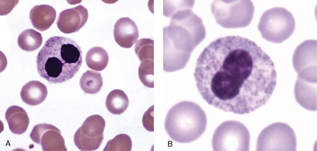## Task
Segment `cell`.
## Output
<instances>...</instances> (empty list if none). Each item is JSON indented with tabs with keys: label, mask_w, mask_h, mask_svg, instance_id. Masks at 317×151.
I'll use <instances>...</instances> for the list:
<instances>
[{
	"label": "cell",
	"mask_w": 317,
	"mask_h": 151,
	"mask_svg": "<svg viewBox=\"0 0 317 151\" xmlns=\"http://www.w3.org/2000/svg\"><path fill=\"white\" fill-rule=\"evenodd\" d=\"M11 132L16 134L24 133L29 124V119L26 112L21 107L14 105L9 107L5 115Z\"/></svg>",
	"instance_id": "15"
},
{
	"label": "cell",
	"mask_w": 317,
	"mask_h": 151,
	"mask_svg": "<svg viewBox=\"0 0 317 151\" xmlns=\"http://www.w3.org/2000/svg\"><path fill=\"white\" fill-rule=\"evenodd\" d=\"M132 142L129 136L121 133L116 135L107 143L103 151H130Z\"/></svg>",
	"instance_id": "23"
},
{
	"label": "cell",
	"mask_w": 317,
	"mask_h": 151,
	"mask_svg": "<svg viewBox=\"0 0 317 151\" xmlns=\"http://www.w3.org/2000/svg\"><path fill=\"white\" fill-rule=\"evenodd\" d=\"M42 43L41 34L33 29L22 32L18 37V44L22 50L27 52L36 50Z\"/></svg>",
	"instance_id": "20"
},
{
	"label": "cell",
	"mask_w": 317,
	"mask_h": 151,
	"mask_svg": "<svg viewBox=\"0 0 317 151\" xmlns=\"http://www.w3.org/2000/svg\"><path fill=\"white\" fill-rule=\"evenodd\" d=\"M135 51L141 62L146 59L154 60V40L139 39L135 44Z\"/></svg>",
	"instance_id": "24"
},
{
	"label": "cell",
	"mask_w": 317,
	"mask_h": 151,
	"mask_svg": "<svg viewBox=\"0 0 317 151\" xmlns=\"http://www.w3.org/2000/svg\"><path fill=\"white\" fill-rule=\"evenodd\" d=\"M47 94V89L44 84L37 80H32L22 87L20 94L24 103L36 106L45 99Z\"/></svg>",
	"instance_id": "16"
},
{
	"label": "cell",
	"mask_w": 317,
	"mask_h": 151,
	"mask_svg": "<svg viewBox=\"0 0 317 151\" xmlns=\"http://www.w3.org/2000/svg\"><path fill=\"white\" fill-rule=\"evenodd\" d=\"M79 84L85 93L96 94L100 91L102 87V77L99 72L87 70L82 75Z\"/></svg>",
	"instance_id": "21"
},
{
	"label": "cell",
	"mask_w": 317,
	"mask_h": 151,
	"mask_svg": "<svg viewBox=\"0 0 317 151\" xmlns=\"http://www.w3.org/2000/svg\"><path fill=\"white\" fill-rule=\"evenodd\" d=\"M163 14L171 17L163 28V70L183 69L192 52L205 38L202 19L192 10L194 0L163 1Z\"/></svg>",
	"instance_id": "2"
},
{
	"label": "cell",
	"mask_w": 317,
	"mask_h": 151,
	"mask_svg": "<svg viewBox=\"0 0 317 151\" xmlns=\"http://www.w3.org/2000/svg\"><path fill=\"white\" fill-rule=\"evenodd\" d=\"M114 36L116 42L120 47L130 48L139 37L138 26L130 18H121L114 25Z\"/></svg>",
	"instance_id": "12"
},
{
	"label": "cell",
	"mask_w": 317,
	"mask_h": 151,
	"mask_svg": "<svg viewBox=\"0 0 317 151\" xmlns=\"http://www.w3.org/2000/svg\"><path fill=\"white\" fill-rule=\"evenodd\" d=\"M85 61L89 68L101 71L106 67L108 63V54L103 48L94 47L87 52Z\"/></svg>",
	"instance_id": "19"
},
{
	"label": "cell",
	"mask_w": 317,
	"mask_h": 151,
	"mask_svg": "<svg viewBox=\"0 0 317 151\" xmlns=\"http://www.w3.org/2000/svg\"><path fill=\"white\" fill-rule=\"evenodd\" d=\"M295 24L294 17L291 12L283 7H274L263 13L258 28L264 39L279 43L293 34Z\"/></svg>",
	"instance_id": "6"
},
{
	"label": "cell",
	"mask_w": 317,
	"mask_h": 151,
	"mask_svg": "<svg viewBox=\"0 0 317 151\" xmlns=\"http://www.w3.org/2000/svg\"><path fill=\"white\" fill-rule=\"evenodd\" d=\"M105 126L104 118L99 114H94L88 117L79 129L85 136L94 138L103 136Z\"/></svg>",
	"instance_id": "18"
},
{
	"label": "cell",
	"mask_w": 317,
	"mask_h": 151,
	"mask_svg": "<svg viewBox=\"0 0 317 151\" xmlns=\"http://www.w3.org/2000/svg\"><path fill=\"white\" fill-rule=\"evenodd\" d=\"M293 65L297 75H317V40H305L299 44L293 57Z\"/></svg>",
	"instance_id": "9"
},
{
	"label": "cell",
	"mask_w": 317,
	"mask_h": 151,
	"mask_svg": "<svg viewBox=\"0 0 317 151\" xmlns=\"http://www.w3.org/2000/svg\"><path fill=\"white\" fill-rule=\"evenodd\" d=\"M30 137L34 142L40 144L44 151H67L60 130L53 125L42 123L35 125Z\"/></svg>",
	"instance_id": "10"
},
{
	"label": "cell",
	"mask_w": 317,
	"mask_h": 151,
	"mask_svg": "<svg viewBox=\"0 0 317 151\" xmlns=\"http://www.w3.org/2000/svg\"><path fill=\"white\" fill-rule=\"evenodd\" d=\"M294 93L296 100L302 107L310 111L317 110V84L297 79Z\"/></svg>",
	"instance_id": "14"
},
{
	"label": "cell",
	"mask_w": 317,
	"mask_h": 151,
	"mask_svg": "<svg viewBox=\"0 0 317 151\" xmlns=\"http://www.w3.org/2000/svg\"><path fill=\"white\" fill-rule=\"evenodd\" d=\"M88 13L81 5L65 9L59 15L57 24L59 30L64 34L78 32L86 23Z\"/></svg>",
	"instance_id": "11"
},
{
	"label": "cell",
	"mask_w": 317,
	"mask_h": 151,
	"mask_svg": "<svg viewBox=\"0 0 317 151\" xmlns=\"http://www.w3.org/2000/svg\"><path fill=\"white\" fill-rule=\"evenodd\" d=\"M296 147L295 133L284 123H275L267 126L257 140V151H296Z\"/></svg>",
	"instance_id": "8"
},
{
	"label": "cell",
	"mask_w": 317,
	"mask_h": 151,
	"mask_svg": "<svg viewBox=\"0 0 317 151\" xmlns=\"http://www.w3.org/2000/svg\"><path fill=\"white\" fill-rule=\"evenodd\" d=\"M194 76L208 104L238 114L265 105L277 83L270 57L255 42L239 36L211 42L197 59Z\"/></svg>",
	"instance_id": "1"
},
{
	"label": "cell",
	"mask_w": 317,
	"mask_h": 151,
	"mask_svg": "<svg viewBox=\"0 0 317 151\" xmlns=\"http://www.w3.org/2000/svg\"><path fill=\"white\" fill-rule=\"evenodd\" d=\"M207 122L206 114L198 104L183 101L169 110L164 126L168 135L173 140L189 143L201 136L206 130Z\"/></svg>",
	"instance_id": "4"
},
{
	"label": "cell",
	"mask_w": 317,
	"mask_h": 151,
	"mask_svg": "<svg viewBox=\"0 0 317 151\" xmlns=\"http://www.w3.org/2000/svg\"><path fill=\"white\" fill-rule=\"evenodd\" d=\"M129 99L126 94L121 90L115 89L108 94L105 101L108 111L114 114L123 113L129 105Z\"/></svg>",
	"instance_id": "17"
},
{
	"label": "cell",
	"mask_w": 317,
	"mask_h": 151,
	"mask_svg": "<svg viewBox=\"0 0 317 151\" xmlns=\"http://www.w3.org/2000/svg\"><path fill=\"white\" fill-rule=\"evenodd\" d=\"M40 76L52 83H61L73 78L82 63L80 47L74 40L61 36L48 38L36 59Z\"/></svg>",
	"instance_id": "3"
},
{
	"label": "cell",
	"mask_w": 317,
	"mask_h": 151,
	"mask_svg": "<svg viewBox=\"0 0 317 151\" xmlns=\"http://www.w3.org/2000/svg\"><path fill=\"white\" fill-rule=\"evenodd\" d=\"M56 11L47 4L36 5L30 12L29 18L33 27L40 31L49 29L54 22Z\"/></svg>",
	"instance_id": "13"
},
{
	"label": "cell",
	"mask_w": 317,
	"mask_h": 151,
	"mask_svg": "<svg viewBox=\"0 0 317 151\" xmlns=\"http://www.w3.org/2000/svg\"><path fill=\"white\" fill-rule=\"evenodd\" d=\"M210 9L216 22L228 29L248 26L255 12L251 0H214Z\"/></svg>",
	"instance_id": "5"
},
{
	"label": "cell",
	"mask_w": 317,
	"mask_h": 151,
	"mask_svg": "<svg viewBox=\"0 0 317 151\" xmlns=\"http://www.w3.org/2000/svg\"><path fill=\"white\" fill-rule=\"evenodd\" d=\"M138 74L139 78L145 86L154 88V60L146 59L141 62Z\"/></svg>",
	"instance_id": "25"
},
{
	"label": "cell",
	"mask_w": 317,
	"mask_h": 151,
	"mask_svg": "<svg viewBox=\"0 0 317 151\" xmlns=\"http://www.w3.org/2000/svg\"><path fill=\"white\" fill-rule=\"evenodd\" d=\"M250 134L242 123L234 120L225 121L216 129L213 136V150L221 151L249 150Z\"/></svg>",
	"instance_id": "7"
},
{
	"label": "cell",
	"mask_w": 317,
	"mask_h": 151,
	"mask_svg": "<svg viewBox=\"0 0 317 151\" xmlns=\"http://www.w3.org/2000/svg\"><path fill=\"white\" fill-rule=\"evenodd\" d=\"M153 107L154 106L153 105L145 113L142 119L144 127L147 131L150 132L154 131Z\"/></svg>",
	"instance_id": "26"
},
{
	"label": "cell",
	"mask_w": 317,
	"mask_h": 151,
	"mask_svg": "<svg viewBox=\"0 0 317 151\" xmlns=\"http://www.w3.org/2000/svg\"><path fill=\"white\" fill-rule=\"evenodd\" d=\"M103 136L98 138H89L85 136L79 128L74 136V141L77 147L80 151H91L97 150L101 145Z\"/></svg>",
	"instance_id": "22"
}]
</instances>
